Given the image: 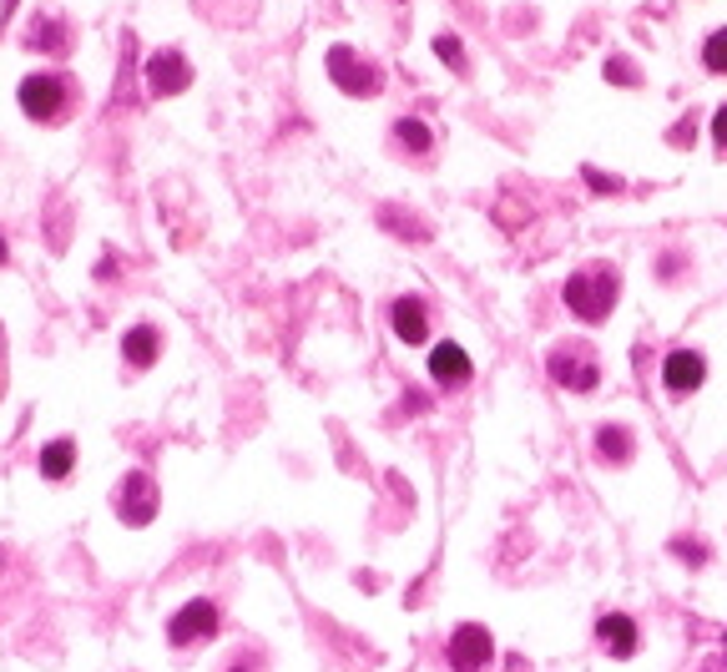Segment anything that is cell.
Returning <instances> with one entry per match:
<instances>
[{"label":"cell","mask_w":727,"mask_h":672,"mask_svg":"<svg viewBox=\"0 0 727 672\" xmlns=\"http://www.w3.org/2000/svg\"><path fill=\"white\" fill-rule=\"evenodd\" d=\"M611 304H616V274L611 268H586V274L566 278V308L576 319L597 324L611 314Z\"/></svg>","instance_id":"cell-1"},{"label":"cell","mask_w":727,"mask_h":672,"mask_svg":"<svg viewBox=\"0 0 727 672\" xmlns=\"http://www.w3.org/2000/svg\"><path fill=\"white\" fill-rule=\"evenodd\" d=\"M21 112L30 122H56L66 112V76H56V72L26 76L21 81Z\"/></svg>","instance_id":"cell-2"},{"label":"cell","mask_w":727,"mask_h":672,"mask_svg":"<svg viewBox=\"0 0 727 672\" xmlns=\"http://www.w3.org/2000/svg\"><path fill=\"white\" fill-rule=\"evenodd\" d=\"M117 516L127 527H146L157 516V485H152L146 470H131L127 481L117 485Z\"/></svg>","instance_id":"cell-3"},{"label":"cell","mask_w":727,"mask_h":672,"mask_svg":"<svg viewBox=\"0 0 727 672\" xmlns=\"http://www.w3.org/2000/svg\"><path fill=\"white\" fill-rule=\"evenodd\" d=\"M551 380L566 384V390H597L601 369H597V359H591V350H582V344H566V350L551 354Z\"/></svg>","instance_id":"cell-4"},{"label":"cell","mask_w":727,"mask_h":672,"mask_svg":"<svg viewBox=\"0 0 727 672\" xmlns=\"http://www.w3.org/2000/svg\"><path fill=\"white\" fill-rule=\"evenodd\" d=\"M329 76H334L349 97H374L379 91V72L369 66V61L354 56L349 46H334V51H329Z\"/></svg>","instance_id":"cell-5"},{"label":"cell","mask_w":727,"mask_h":672,"mask_svg":"<svg viewBox=\"0 0 727 672\" xmlns=\"http://www.w3.org/2000/svg\"><path fill=\"white\" fill-rule=\"evenodd\" d=\"M213 632H218V607H213V601H188V607L167 622L173 647H192V643H203V637H213Z\"/></svg>","instance_id":"cell-6"},{"label":"cell","mask_w":727,"mask_h":672,"mask_svg":"<svg viewBox=\"0 0 727 672\" xmlns=\"http://www.w3.org/2000/svg\"><path fill=\"white\" fill-rule=\"evenodd\" d=\"M490 632L475 627V622H465V627H455L450 637V668L455 672H481L485 662H490Z\"/></svg>","instance_id":"cell-7"},{"label":"cell","mask_w":727,"mask_h":672,"mask_svg":"<svg viewBox=\"0 0 727 672\" xmlns=\"http://www.w3.org/2000/svg\"><path fill=\"white\" fill-rule=\"evenodd\" d=\"M192 81V66L177 51H157V56H146V91L152 97H173Z\"/></svg>","instance_id":"cell-8"},{"label":"cell","mask_w":727,"mask_h":672,"mask_svg":"<svg viewBox=\"0 0 727 672\" xmlns=\"http://www.w3.org/2000/svg\"><path fill=\"white\" fill-rule=\"evenodd\" d=\"M430 375H435V384L455 390V384H465L470 375H475V365H470V354L460 350V344H435V350H430Z\"/></svg>","instance_id":"cell-9"},{"label":"cell","mask_w":727,"mask_h":672,"mask_svg":"<svg viewBox=\"0 0 727 672\" xmlns=\"http://www.w3.org/2000/svg\"><path fill=\"white\" fill-rule=\"evenodd\" d=\"M702 354L698 350H672L667 365H662V380H667V390H677V395H687V390H698L702 384Z\"/></svg>","instance_id":"cell-10"},{"label":"cell","mask_w":727,"mask_h":672,"mask_svg":"<svg viewBox=\"0 0 727 672\" xmlns=\"http://www.w3.org/2000/svg\"><path fill=\"white\" fill-rule=\"evenodd\" d=\"M597 637H601V647H607L611 658H632V652H637V622H632V617H622V612L601 617Z\"/></svg>","instance_id":"cell-11"},{"label":"cell","mask_w":727,"mask_h":672,"mask_svg":"<svg viewBox=\"0 0 727 672\" xmlns=\"http://www.w3.org/2000/svg\"><path fill=\"white\" fill-rule=\"evenodd\" d=\"M390 319H394V334L405 339V344H420V339L430 334V314H424L420 299H399Z\"/></svg>","instance_id":"cell-12"},{"label":"cell","mask_w":727,"mask_h":672,"mask_svg":"<svg viewBox=\"0 0 727 672\" xmlns=\"http://www.w3.org/2000/svg\"><path fill=\"white\" fill-rule=\"evenodd\" d=\"M122 359L137 369H146L152 359H157V329L152 324H137V329H127V339H122Z\"/></svg>","instance_id":"cell-13"},{"label":"cell","mask_w":727,"mask_h":672,"mask_svg":"<svg viewBox=\"0 0 727 672\" xmlns=\"http://www.w3.org/2000/svg\"><path fill=\"white\" fill-rule=\"evenodd\" d=\"M72 466H76V445H72V440H51V445L41 451V476H46V481H66Z\"/></svg>","instance_id":"cell-14"},{"label":"cell","mask_w":727,"mask_h":672,"mask_svg":"<svg viewBox=\"0 0 727 672\" xmlns=\"http://www.w3.org/2000/svg\"><path fill=\"white\" fill-rule=\"evenodd\" d=\"M597 451L607 455V460H626V455H632V430H626V424H601Z\"/></svg>","instance_id":"cell-15"},{"label":"cell","mask_w":727,"mask_h":672,"mask_svg":"<svg viewBox=\"0 0 727 672\" xmlns=\"http://www.w3.org/2000/svg\"><path fill=\"white\" fill-rule=\"evenodd\" d=\"M394 142L399 147H409V152H430V147H435V137H430V127H424V122H414V117H405V122H394Z\"/></svg>","instance_id":"cell-16"},{"label":"cell","mask_w":727,"mask_h":672,"mask_svg":"<svg viewBox=\"0 0 727 672\" xmlns=\"http://www.w3.org/2000/svg\"><path fill=\"white\" fill-rule=\"evenodd\" d=\"M30 36H36V46H46V51H61L66 46V26L61 21H51V15H36V26H30Z\"/></svg>","instance_id":"cell-17"},{"label":"cell","mask_w":727,"mask_h":672,"mask_svg":"<svg viewBox=\"0 0 727 672\" xmlns=\"http://www.w3.org/2000/svg\"><path fill=\"white\" fill-rule=\"evenodd\" d=\"M702 66L717 72V76L727 72V30H713V36H707V46H702Z\"/></svg>","instance_id":"cell-18"},{"label":"cell","mask_w":727,"mask_h":672,"mask_svg":"<svg viewBox=\"0 0 727 672\" xmlns=\"http://www.w3.org/2000/svg\"><path fill=\"white\" fill-rule=\"evenodd\" d=\"M435 56L450 66V72H465V51H460V36H439L435 41Z\"/></svg>","instance_id":"cell-19"},{"label":"cell","mask_w":727,"mask_h":672,"mask_svg":"<svg viewBox=\"0 0 727 672\" xmlns=\"http://www.w3.org/2000/svg\"><path fill=\"white\" fill-rule=\"evenodd\" d=\"M672 551H677V556H687V561H707V551H702L698 541H672Z\"/></svg>","instance_id":"cell-20"},{"label":"cell","mask_w":727,"mask_h":672,"mask_svg":"<svg viewBox=\"0 0 727 672\" xmlns=\"http://www.w3.org/2000/svg\"><path fill=\"white\" fill-rule=\"evenodd\" d=\"M713 137H717V147H727V106H717V117H713Z\"/></svg>","instance_id":"cell-21"},{"label":"cell","mask_w":727,"mask_h":672,"mask_svg":"<svg viewBox=\"0 0 727 672\" xmlns=\"http://www.w3.org/2000/svg\"><path fill=\"white\" fill-rule=\"evenodd\" d=\"M233 672H247V668H233Z\"/></svg>","instance_id":"cell-22"}]
</instances>
